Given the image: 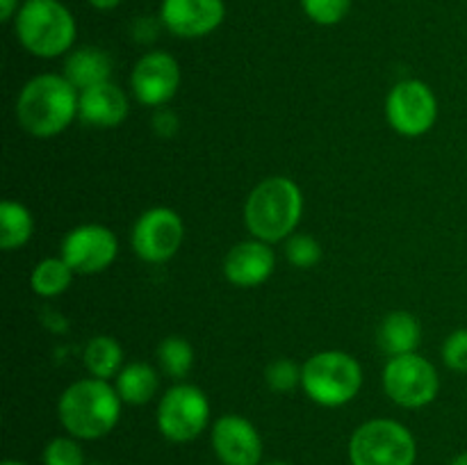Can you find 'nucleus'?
I'll return each mask as SVG.
<instances>
[{
  "label": "nucleus",
  "instance_id": "nucleus-1",
  "mask_svg": "<svg viewBox=\"0 0 467 465\" xmlns=\"http://www.w3.org/2000/svg\"><path fill=\"white\" fill-rule=\"evenodd\" d=\"M121 397L103 378H80L62 392L57 418L64 431L78 440H100L114 431L121 418Z\"/></svg>",
  "mask_w": 467,
  "mask_h": 465
},
{
  "label": "nucleus",
  "instance_id": "nucleus-2",
  "mask_svg": "<svg viewBox=\"0 0 467 465\" xmlns=\"http://www.w3.org/2000/svg\"><path fill=\"white\" fill-rule=\"evenodd\" d=\"M80 91L57 73H41L26 82L16 100V117L23 130L35 137H55L78 117Z\"/></svg>",
  "mask_w": 467,
  "mask_h": 465
},
{
  "label": "nucleus",
  "instance_id": "nucleus-3",
  "mask_svg": "<svg viewBox=\"0 0 467 465\" xmlns=\"http://www.w3.org/2000/svg\"><path fill=\"white\" fill-rule=\"evenodd\" d=\"M304 214V194L292 178L272 176L251 190L244 205V223L255 240L283 242L296 231Z\"/></svg>",
  "mask_w": 467,
  "mask_h": 465
},
{
  "label": "nucleus",
  "instance_id": "nucleus-4",
  "mask_svg": "<svg viewBox=\"0 0 467 465\" xmlns=\"http://www.w3.org/2000/svg\"><path fill=\"white\" fill-rule=\"evenodd\" d=\"M14 27L23 48L44 59L68 53L78 35L76 18L57 0H26Z\"/></svg>",
  "mask_w": 467,
  "mask_h": 465
},
{
  "label": "nucleus",
  "instance_id": "nucleus-5",
  "mask_svg": "<svg viewBox=\"0 0 467 465\" xmlns=\"http://www.w3.org/2000/svg\"><path fill=\"white\" fill-rule=\"evenodd\" d=\"M301 388L319 406L337 408L363 388V367L347 351H319L301 365Z\"/></svg>",
  "mask_w": 467,
  "mask_h": 465
},
{
  "label": "nucleus",
  "instance_id": "nucleus-6",
  "mask_svg": "<svg viewBox=\"0 0 467 465\" xmlns=\"http://www.w3.org/2000/svg\"><path fill=\"white\" fill-rule=\"evenodd\" d=\"M349 460L351 465H415L418 442L397 419H368L351 433Z\"/></svg>",
  "mask_w": 467,
  "mask_h": 465
},
{
  "label": "nucleus",
  "instance_id": "nucleus-7",
  "mask_svg": "<svg viewBox=\"0 0 467 465\" xmlns=\"http://www.w3.org/2000/svg\"><path fill=\"white\" fill-rule=\"evenodd\" d=\"M155 424L164 440L176 445L196 440L210 424L208 397L192 383H176L160 397Z\"/></svg>",
  "mask_w": 467,
  "mask_h": 465
},
{
  "label": "nucleus",
  "instance_id": "nucleus-8",
  "mask_svg": "<svg viewBox=\"0 0 467 465\" xmlns=\"http://www.w3.org/2000/svg\"><path fill=\"white\" fill-rule=\"evenodd\" d=\"M383 390L401 408H424L438 397L441 378L424 356H395L383 367Z\"/></svg>",
  "mask_w": 467,
  "mask_h": 465
},
{
  "label": "nucleus",
  "instance_id": "nucleus-9",
  "mask_svg": "<svg viewBox=\"0 0 467 465\" xmlns=\"http://www.w3.org/2000/svg\"><path fill=\"white\" fill-rule=\"evenodd\" d=\"M185 240V223L171 208H150L140 214L132 228V249L137 258L150 264H162L181 251Z\"/></svg>",
  "mask_w": 467,
  "mask_h": 465
},
{
  "label": "nucleus",
  "instance_id": "nucleus-10",
  "mask_svg": "<svg viewBox=\"0 0 467 465\" xmlns=\"http://www.w3.org/2000/svg\"><path fill=\"white\" fill-rule=\"evenodd\" d=\"M390 126L404 137H420L433 128L438 119V98L422 80H401L386 100Z\"/></svg>",
  "mask_w": 467,
  "mask_h": 465
},
{
  "label": "nucleus",
  "instance_id": "nucleus-11",
  "mask_svg": "<svg viewBox=\"0 0 467 465\" xmlns=\"http://www.w3.org/2000/svg\"><path fill=\"white\" fill-rule=\"evenodd\" d=\"M119 240L108 226L82 223L62 240V258L76 274H100L117 260Z\"/></svg>",
  "mask_w": 467,
  "mask_h": 465
},
{
  "label": "nucleus",
  "instance_id": "nucleus-12",
  "mask_svg": "<svg viewBox=\"0 0 467 465\" xmlns=\"http://www.w3.org/2000/svg\"><path fill=\"white\" fill-rule=\"evenodd\" d=\"M210 445L222 465H260L263 463V438L255 424L244 415L226 413L213 424Z\"/></svg>",
  "mask_w": 467,
  "mask_h": 465
},
{
  "label": "nucleus",
  "instance_id": "nucleus-13",
  "mask_svg": "<svg viewBox=\"0 0 467 465\" xmlns=\"http://www.w3.org/2000/svg\"><path fill=\"white\" fill-rule=\"evenodd\" d=\"M132 94L141 105L164 108L181 87V67L176 57L162 50L141 55L130 76Z\"/></svg>",
  "mask_w": 467,
  "mask_h": 465
},
{
  "label": "nucleus",
  "instance_id": "nucleus-14",
  "mask_svg": "<svg viewBox=\"0 0 467 465\" xmlns=\"http://www.w3.org/2000/svg\"><path fill=\"white\" fill-rule=\"evenodd\" d=\"M226 16L223 0H162L160 21L171 35L199 39L217 30Z\"/></svg>",
  "mask_w": 467,
  "mask_h": 465
},
{
  "label": "nucleus",
  "instance_id": "nucleus-15",
  "mask_svg": "<svg viewBox=\"0 0 467 465\" xmlns=\"http://www.w3.org/2000/svg\"><path fill=\"white\" fill-rule=\"evenodd\" d=\"M276 255L263 240H246L233 246L223 258V276L235 287H258L274 274Z\"/></svg>",
  "mask_w": 467,
  "mask_h": 465
},
{
  "label": "nucleus",
  "instance_id": "nucleus-16",
  "mask_svg": "<svg viewBox=\"0 0 467 465\" xmlns=\"http://www.w3.org/2000/svg\"><path fill=\"white\" fill-rule=\"evenodd\" d=\"M128 96L121 87L114 82H100L80 91V105H78V117L94 128H117L128 117Z\"/></svg>",
  "mask_w": 467,
  "mask_h": 465
},
{
  "label": "nucleus",
  "instance_id": "nucleus-17",
  "mask_svg": "<svg viewBox=\"0 0 467 465\" xmlns=\"http://www.w3.org/2000/svg\"><path fill=\"white\" fill-rule=\"evenodd\" d=\"M64 76L78 91L108 82L112 76V59L105 50L85 46V48L71 50L64 62Z\"/></svg>",
  "mask_w": 467,
  "mask_h": 465
},
{
  "label": "nucleus",
  "instance_id": "nucleus-18",
  "mask_svg": "<svg viewBox=\"0 0 467 465\" xmlns=\"http://www.w3.org/2000/svg\"><path fill=\"white\" fill-rule=\"evenodd\" d=\"M379 346L386 351L390 358L404 354H415L420 340H422V326L418 317L406 310H392L383 317L381 326L377 333Z\"/></svg>",
  "mask_w": 467,
  "mask_h": 465
},
{
  "label": "nucleus",
  "instance_id": "nucleus-19",
  "mask_svg": "<svg viewBox=\"0 0 467 465\" xmlns=\"http://www.w3.org/2000/svg\"><path fill=\"white\" fill-rule=\"evenodd\" d=\"M114 388H117L123 404L144 406L158 395L160 374L149 363H128L117 374Z\"/></svg>",
  "mask_w": 467,
  "mask_h": 465
},
{
  "label": "nucleus",
  "instance_id": "nucleus-20",
  "mask_svg": "<svg viewBox=\"0 0 467 465\" xmlns=\"http://www.w3.org/2000/svg\"><path fill=\"white\" fill-rule=\"evenodd\" d=\"M82 360L91 377L109 381L123 369V349L114 337L96 336L85 345Z\"/></svg>",
  "mask_w": 467,
  "mask_h": 465
},
{
  "label": "nucleus",
  "instance_id": "nucleus-21",
  "mask_svg": "<svg viewBox=\"0 0 467 465\" xmlns=\"http://www.w3.org/2000/svg\"><path fill=\"white\" fill-rule=\"evenodd\" d=\"M35 232V219L30 210L18 201H3L0 203V246L5 251L21 249L30 242Z\"/></svg>",
  "mask_w": 467,
  "mask_h": 465
},
{
  "label": "nucleus",
  "instance_id": "nucleus-22",
  "mask_svg": "<svg viewBox=\"0 0 467 465\" xmlns=\"http://www.w3.org/2000/svg\"><path fill=\"white\" fill-rule=\"evenodd\" d=\"M73 269L64 258H46L32 269L30 274V287L35 294L44 296V299H53V296L64 294L71 287Z\"/></svg>",
  "mask_w": 467,
  "mask_h": 465
},
{
  "label": "nucleus",
  "instance_id": "nucleus-23",
  "mask_svg": "<svg viewBox=\"0 0 467 465\" xmlns=\"http://www.w3.org/2000/svg\"><path fill=\"white\" fill-rule=\"evenodd\" d=\"M158 363L162 367V372L167 377H171L173 381H181L187 374L192 372V365H194V349H192L190 342L181 336H169L164 337L158 345Z\"/></svg>",
  "mask_w": 467,
  "mask_h": 465
},
{
  "label": "nucleus",
  "instance_id": "nucleus-24",
  "mask_svg": "<svg viewBox=\"0 0 467 465\" xmlns=\"http://www.w3.org/2000/svg\"><path fill=\"white\" fill-rule=\"evenodd\" d=\"M285 258L296 269H310L322 260V246L313 235L292 232L285 240Z\"/></svg>",
  "mask_w": 467,
  "mask_h": 465
},
{
  "label": "nucleus",
  "instance_id": "nucleus-25",
  "mask_svg": "<svg viewBox=\"0 0 467 465\" xmlns=\"http://www.w3.org/2000/svg\"><path fill=\"white\" fill-rule=\"evenodd\" d=\"M41 460H44V465H87L85 451H82L78 438L73 436H57L48 440Z\"/></svg>",
  "mask_w": 467,
  "mask_h": 465
},
{
  "label": "nucleus",
  "instance_id": "nucleus-26",
  "mask_svg": "<svg viewBox=\"0 0 467 465\" xmlns=\"http://www.w3.org/2000/svg\"><path fill=\"white\" fill-rule=\"evenodd\" d=\"M265 381L272 392H292L296 386H301V367L290 358H276L265 369Z\"/></svg>",
  "mask_w": 467,
  "mask_h": 465
},
{
  "label": "nucleus",
  "instance_id": "nucleus-27",
  "mask_svg": "<svg viewBox=\"0 0 467 465\" xmlns=\"http://www.w3.org/2000/svg\"><path fill=\"white\" fill-rule=\"evenodd\" d=\"M301 7L317 26H336L349 14L351 0H301Z\"/></svg>",
  "mask_w": 467,
  "mask_h": 465
},
{
  "label": "nucleus",
  "instance_id": "nucleus-28",
  "mask_svg": "<svg viewBox=\"0 0 467 465\" xmlns=\"http://www.w3.org/2000/svg\"><path fill=\"white\" fill-rule=\"evenodd\" d=\"M442 360L454 372L467 374V328L451 333L442 345Z\"/></svg>",
  "mask_w": 467,
  "mask_h": 465
},
{
  "label": "nucleus",
  "instance_id": "nucleus-29",
  "mask_svg": "<svg viewBox=\"0 0 467 465\" xmlns=\"http://www.w3.org/2000/svg\"><path fill=\"white\" fill-rule=\"evenodd\" d=\"M178 128H181V123H178L176 112H171L169 108H158V112L153 114V130L164 140H169V137L176 135Z\"/></svg>",
  "mask_w": 467,
  "mask_h": 465
},
{
  "label": "nucleus",
  "instance_id": "nucleus-30",
  "mask_svg": "<svg viewBox=\"0 0 467 465\" xmlns=\"http://www.w3.org/2000/svg\"><path fill=\"white\" fill-rule=\"evenodd\" d=\"M18 0H0V18L3 21H9L12 16H16L18 14Z\"/></svg>",
  "mask_w": 467,
  "mask_h": 465
},
{
  "label": "nucleus",
  "instance_id": "nucleus-31",
  "mask_svg": "<svg viewBox=\"0 0 467 465\" xmlns=\"http://www.w3.org/2000/svg\"><path fill=\"white\" fill-rule=\"evenodd\" d=\"M87 3H89L94 9H100V12H109V9L121 5V0H87Z\"/></svg>",
  "mask_w": 467,
  "mask_h": 465
},
{
  "label": "nucleus",
  "instance_id": "nucleus-32",
  "mask_svg": "<svg viewBox=\"0 0 467 465\" xmlns=\"http://www.w3.org/2000/svg\"><path fill=\"white\" fill-rule=\"evenodd\" d=\"M450 465H467V450L461 451V454H456L454 459H451Z\"/></svg>",
  "mask_w": 467,
  "mask_h": 465
},
{
  "label": "nucleus",
  "instance_id": "nucleus-33",
  "mask_svg": "<svg viewBox=\"0 0 467 465\" xmlns=\"http://www.w3.org/2000/svg\"><path fill=\"white\" fill-rule=\"evenodd\" d=\"M260 465H290L287 463V460H265V463H260Z\"/></svg>",
  "mask_w": 467,
  "mask_h": 465
},
{
  "label": "nucleus",
  "instance_id": "nucleus-34",
  "mask_svg": "<svg viewBox=\"0 0 467 465\" xmlns=\"http://www.w3.org/2000/svg\"><path fill=\"white\" fill-rule=\"evenodd\" d=\"M3 465H27V463H23V460H16V459H7L3 460Z\"/></svg>",
  "mask_w": 467,
  "mask_h": 465
},
{
  "label": "nucleus",
  "instance_id": "nucleus-35",
  "mask_svg": "<svg viewBox=\"0 0 467 465\" xmlns=\"http://www.w3.org/2000/svg\"><path fill=\"white\" fill-rule=\"evenodd\" d=\"M91 465H103V463H91Z\"/></svg>",
  "mask_w": 467,
  "mask_h": 465
}]
</instances>
